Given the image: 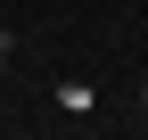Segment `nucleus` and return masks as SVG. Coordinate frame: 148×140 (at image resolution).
Returning a JSON list of instances; mask_svg holds the SVG:
<instances>
[{
    "mask_svg": "<svg viewBox=\"0 0 148 140\" xmlns=\"http://www.w3.org/2000/svg\"><path fill=\"white\" fill-rule=\"evenodd\" d=\"M132 107H140V115H148V74H140V91H132Z\"/></svg>",
    "mask_w": 148,
    "mask_h": 140,
    "instance_id": "obj_1",
    "label": "nucleus"
}]
</instances>
